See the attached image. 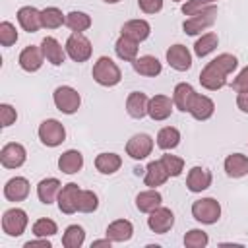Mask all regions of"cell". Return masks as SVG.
<instances>
[{"label": "cell", "instance_id": "cell-1", "mask_svg": "<svg viewBox=\"0 0 248 248\" xmlns=\"http://www.w3.org/2000/svg\"><path fill=\"white\" fill-rule=\"evenodd\" d=\"M238 66V60L232 54H219L217 58H213L211 62H207V66L202 70L200 74V83L209 89V91H217L227 83V76Z\"/></svg>", "mask_w": 248, "mask_h": 248}, {"label": "cell", "instance_id": "cell-2", "mask_svg": "<svg viewBox=\"0 0 248 248\" xmlns=\"http://www.w3.org/2000/svg\"><path fill=\"white\" fill-rule=\"evenodd\" d=\"M122 74H120V68L108 58V56H101L95 66H93V79L99 83V85H105V87H112L120 81Z\"/></svg>", "mask_w": 248, "mask_h": 248}, {"label": "cell", "instance_id": "cell-3", "mask_svg": "<svg viewBox=\"0 0 248 248\" xmlns=\"http://www.w3.org/2000/svg\"><path fill=\"white\" fill-rule=\"evenodd\" d=\"M215 19H217V6L211 4V6L203 8V10H200L198 14H194L190 19H186V21L182 23V29H184V33H188V35H198V33H202L203 29L211 27V25L215 23Z\"/></svg>", "mask_w": 248, "mask_h": 248}, {"label": "cell", "instance_id": "cell-4", "mask_svg": "<svg viewBox=\"0 0 248 248\" xmlns=\"http://www.w3.org/2000/svg\"><path fill=\"white\" fill-rule=\"evenodd\" d=\"M192 215L196 221L200 223H205V225H213L219 221L221 217V205L217 200L213 198H202V200H196L192 203Z\"/></svg>", "mask_w": 248, "mask_h": 248}, {"label": "cell", "instance_id": "cell-5", "mask_svg": "<svg viewBox=\"0 0 248 248\" xmlns=\"http://www.w3.org/2000/svg\"><path fill=\"white\" fill-rule=\"evenodd\" d=\"M79 103H81V97L79 93L70 87V85H60L54 89V105L60 112L64 114H74L78 108H79Z\"/></svg>", "mask_w": 248, "mask_h": 248}, {"label": "cell", "instance_id": "cell-6", "mask_svg": "<svg viewBox=\"0 0 248 248\" xmlns=\"http://www.w3.org/2000/svg\"><path fill=\"white\" fill-rule=\"evenodd\" d=\"M91 43L81 33H72L66 41V52L74 62H85L91 56Z\"/></svg>", "mask_w": 248, "mask_h": 248}, {"label": "cell", "instance_id": "cell-7", "mask_svg": "<svg viewBox=\"0 0 248 248\" xmlns=\"http://www.w3.org/2000/svg\"><path fill=\"white\" fill-rule=\"evenodd\" d=\"M39 138H41V141H43L45 145L56 147V145H60V143L64 141L66 130H64V126H62L58 120L48 118V120L41 122V126H39Z\"/></svg>", "mask_w": 248, "mask_h": 248}, {"label": "cell", "instance_id": "cell-8", "mask_svg": "<svg viewBox=\"0 0 248 248\" xmlns=\"http://www.w3.org/2000/svg\"><path fill=\"white\" fill-rule=\"evenodd\" d=\"M27 227V213L19 207H14V209H8L2 217V229L8 236H19L23 234Z\"/></svg>", "mask_w": 248, "mask_h": 248}, {"label": "cell", "instance_id": "cell-9", "mask_svg": "<svg viewBox=\"0 0 248 248\" xmlns=\"http://www.w3.org/2000/svg\"><path fill=\"white\" fill-rule=\"evenodd\" d=\"M147 225H149V229L153 231V232H157V234H165L172 225H174V215H172V211L169 209V207H155L151 213H149V217H147Z\"/></svg>", "mask_w": 248, "mask_h": 248}, {"label": "cell", "instance_id": "cell-10", "mask_svg": "<svg viewBox=\"0 0 248 248\" xmlns=\"http://www.w3.org/2000/svg\"><path fill=\"white\" fill-rule=\"evenodd\" d=\"M151 149H153V140L147 134H136L126 143V153L136 161L145 159L151 153Z\"/></svg>", "mask_w": 248, "mask_h": 248}, {"label": "cell", "instance_id": "cell-11", "mask_svg": "<svg viewBox=\"0 0 248 248\" xmlns=\"http://www.w3.org/2000/svg\"><path fill=\"white\" fill-rule=\"evenodd\" d=\"M25 147L21 143H16V141H10L2 147L0 151V163L6 167V169H17L25 163Z\"/></svg>", "mask_w": 248, "mask_h": 248}, {"label": "cell", "instance_id": "cell-12", "mask_svg": "<svg viewBox=\"0 0 248 248\" xmlns=\"http://www.w3.org/2000/svg\"><path fill=\"white\" fill-rule=\"evenodd\" d=\"M78 194H79V188L76 182H70L66 186L60 188V194H58V207L62 213L66 215H72L74 211H78Z\"/></svg>", "mask_w": 248, "mask_h": 248}, {"label": "cell", "instance_id": "cell-13", "mask_svg": "<svg viewBox=\"0 0 248 248\" xmlns=\"http://www.w3.org/2000/svg\"><path fill=\"white\" fill-rule=\"evenodd\" d=\"M167 62L178 70V72H186L192 66V54L184 45H172L167 50Z\"/></svg>", "mask_w": 248, "mask_h": 248}, {"label": "cell", "instance_id": "cell-14", "mask_svg": "<svg viewBox=\"0 0 248 248\" xmlns=\"http://www.w3.org/2000/svg\"><path fill=\"white\" fill-rule=\"evenodd\" d=\"M172 105H174V101H170V97H167V95H155V97L149 99L147 114L153 120H165V118L170 116Z\"/></svg>", "mask_w": 248, "mask_h": 248}, {"label": "cell", "instance_id": "cell-15", "mask_svg": "<svg viewBox=\"0 0 248 248\" xmlns=\"http://www.w3.org/2000/svg\"><path fill=\"white\" fill-rule=\"evenodd\" d=\"M213 110H215V103H213L209 97H205V95H198V93L192 97L188 112H190L196 120H207V118H211Z\"/></svg>", "mask_w": 248, "mask_h": 248}, {"label": "cell", "instance_id": "cell-16", "mask_svg": "<svg viewBox=\"0 0 248 248\" xmlns=\"http://www.w3.org/2000/svg\"><path fill=\"white\" fill-rule=\"evenodd\" d=\"M186 186L190 192H203L211 186V172L202 167H192L186 178Z\"/></svg>", "mask_w": 248, "mask_h": 248}, {"label": "cell", "instance_id": "cell-17", "mask_svg": "<svg viewBox=\"0 0 248 248\" xmlns=\"http://www.w3.org/2000/svg\"><path fill=\"white\" fill-rule=\"evenodd\" d=\"M4 196L10 202H23L29 196V182L23 176H16L10 178L4 186Z\"/></svg>", "mask_w": 248, "mask_h": 248}, {"label": "cell", "instance_id": "cell-18", "mask_svg": "<svg viewBox=\"0 0 248 248\" xmlns=\"http://www.w3.org/2000/svg\"><path fill=\"white\" fill-rule=\"evenodd\" d=\"M17 21L23 27V31H27V33H35L39 27H43V23H41V12L37 8H33V6L19 8Z\"/></svg>", "mask_w": 248, "mask_h": 248}, {"label": "cell", "instance_id": "cell-19", "mask_svg": "<svg viewBox=\"0 0 248 248\" xmlns=\"http://www.w3.org/2000/svg\"><path fill=\"white\" fill-rule=\"evenodd\" d=\"M41 50H43L45 58H46L50 64H54V66H60V64L64 62V58H66L64 48L60 46V43H58L54 37H45V39L41 41Z\"/></svg>", "mask_w": 248, "mask_h": 248}, {"label": "cell", "instance_id": "cell-20", "mask_svg": "<svg viewBox=\"0 0 248 248\" xmlns=\"http://www.w3.org/2000/svg\"><path fill=\"white\" fill-rule=\"evenodd\" d=\"M43 50L37 48V46H25L19 54V66L25 70V72H37L41 66H43Z\"/></svg>", "mask_w": 248, "mask_h": 248}, {"label": "cell", "instance_id": "cell-21", "mask_svg": "<svg viewBox=\"0 0 248 248\" xmlns=\"http://www.w3.org/2000/svg\"><path fill=\"white\" fill-rule=\"evenodd\" d=\"M147 105H149V99L141 91H134L126 99V110L132 118H143L147 114Z\"/></svg>", "mask_w": 248, "mask_h": 248}, {"label": "cell", "instance_id": "cell-22", "mask_svg": "<svg viewBox=\"0 0 248 248\" xmlns=\"http://www.w3.org/2000/svg\"><path fill=\"white\" fill-rule=\"evenodd\" d=\"M134 232V227L130 221L126 219H116L107 227V238H110L112 242H124L130 240Z\"/></svg>", "mask_w": 248, "mask_h": 248}, {"label": "cell", "instance_id": "cell-23", "mask_svg": "<svg viewBox=\"0 0 248 248\" xmlns=\"http://www.w3.org/2000/svg\"><path fill=\"white\" fill-rule=\"evenodd\" d=\"M149 33H151V27L145 19H130L122 25V35H126V37H130L138 43L145 41L149 37Z\"/></svg>", "mask_w": 248, "mask_h": 248}, {"label": "cell", "instance_id": "cell-24", "mask_svg": "<svg viewBox=\"0 0 248 248\" xmlns=\"http://www.w3.org/2000/svg\"><path fill=\"white\" fill-rule=\"evenodd\" d=\"M81 167H83V155H81L79 151H76V149L64 151V153L60 155V159H58V169H60L62 172H66V174H74V172H78Z\"/></svg>", "mask_w": 248, "mask_h": 248}, {"label": "cell", "instance_id": "cell-25", "mask_svg": "<svg viewBox=\"0 0 248 248\" xmlns=\"http://www.w3.org/2000/svg\"><path fill=\"white\" fill-rule=\"evenodd\" d=\"M167 178H169V172H167V169L163 167L161 161H151V163L147 165V169H145V178H143V180H145V186L157 188V186L165 184Z\"/></svg>", "mask_w": 248, "mask_h": 248}, {"label": "cell", "instance_id": "cell-26", "mask_svg": "<svg viewBox=\"0 0 248 248\" xmlns=\"http://www.w3.org/2000/svg\"><path fill=\"white\" fill-rule=\"evenodd\" d=\"M60 188H62V184H60L58 178H45V180H41L39 186H37V196H39V200H41L45 205H48V203L54 202V198H58Z\"/></svg>", "mask_w": 248, "mask_h": 248}, {"label": "cell", "instance_id": "cell-27", "mask_svg": "<svg viewBox=\"0 0 248 248\" xmlns=\"http://www.w3.org/2000/svg\"><path fill=\"white\" fill-rule=\"evenodd\" d=\"M225 170L231 178H240L248 174V157L242 153H232L225 159Z\"/></svg>", "mask_w": 248, "mask_h": 248}, {"label": "cell", "instance_id": "cell-28", "mask_svg": "<svg viewBox=\"0 0 248 248\" xmlns=\"http://www.w3.org/2000/svg\"><path fill=\"white\" fill-rule=\"evenodd\" d=\"M132 66H134V70H136L140 76L153 78V76L161 74V62H159L155 56H149V54L136 58V60L132 62Z\"/></svg>", "mask_w": 248, "mask_h": 248}, {"label": "cell", "instance_id": "cell-29", "mask_svg": "<svg viewBox=\"0 0 248 248\" xmlns=\"http://www.w3.org/2000/svg\"><path fill=\"white\" fill-rule=\"evenodd\" d=\"M161 202H163V198H161V194L155 188L145 190V192H140L136 196V207L140 211H143V213H151L155 207L161 205Z\"/></svg>", "mask_w": 248, "mask_h": 248}, {"label": "cell", "instance_id": "cell-30", "mask_svg": "<svg viewBox=\"0 0 248 248\" xmlns=\"http://www.w3.org/2000/svg\"><path fill=\"white\" fill-rule=\"evenodd\" d=\"M114 50H116L118 58L126 60V62H134L138 56V41H134L126 35H120V39L114 45Z\"/></svg>", "mask_w": 248, "mask_h": 248}, {"label": "cell", "instance_id": "cell-31", "mask_svg": "<svg viewBox=\"0 0 248 248\" xmlns=\"http://www.w3.org/2000/svg\"><path fill=\"white\" fill-rule=\"evenodd\" d=\"M194 95H196V91H194V87H192L190 83H178V85L174 87L172 101H174V105H176L178 110L188 112V108H190V101H192Z\"/></svg>", "mask_w": 248, "mask_h": 248}, {"label": "cell", "instance_id": "cell-32", "mask_svg": "<svg viewBox=\"0 0 248 248\" xmlns=\"http://www.w3.org/2000/svg\"><path fill=\"white\" fill-rule=\"evenodd\" d=\"M120 165H122V159H120L116 153H101V155H97V159H95V167H97V170L103 172V174H112V172H116V170L120 169Z\"/></svg>", "mask_w": 248, "mask_h": 248}, {"label": "cell", "instance_id": "cell-33", "mask_svg": "<svg viewBox=\"0 0 248 248\" xmlns=\"http://www.w3.org/2000/svg\"><path fill=\"white\" fill-rule=\"evenodd\" d=\"M180 143V132L172 126H167V128H161L159 134H157V145L161 149H174L176 145Z\"/></svg>", "mask_w": 248, "mask_h": 248}, {"label": "cell", "instance_id": "cell-34", "mask_svg": "<svg viewBox=\"0 0 248 248\" xmlns=\"http://www.w3.org/2000/svg\"><path fill=\"white\" fill-rule=\"evenodd\" d=\"M85 240V232L79 225H70L66 232L62 234V246L64 248H79Z\"/></svg>", "mask_w": 248, "mask_h": 248}, {"label": "cell", "instance_id": "cell-35", "mask_svg": "<svg viewBox=\"0 0 248 248\" xmlns=\"http://www.w3.org/2000/svg\"><path fill=\"white\" fill-rule=\"evenodd\" d=\"M41 23H43V27H46V29H56V27H60L62 23H66V17H64V14H62L58 8L50 6V8H45V10L41 12Z\"/></svg>", "mask_w": 248, "mask_h": 248}, {"label": "cell", "instance_id": "cell-36", "mask_svg": "<svg viewBox=\"0 0 248 248\" xmlns=\"http://www.w3.org/2000/svg\"><path fill=\"white\" fill-rule=\"evenodd\" d=\"M66 25L74 31V33H81L85 29L91 27V17L83 12H70L66 16Z\"/></svg>", "mask_w": 248, "mask_h": 248}, {"label": "cell", "instance_id": "cell-37", "mask_svg": "<svg viewBox=\"0 0 248 248\" xmlns=\"http://www.w3.org/2000/svg\"><path fill=\"white\" fill-rule=\"evenodd\" d=\"M217 43H219V39H217L215 33H205V35H202V37L196 41V45H194V52H196L200 58H202V56H207L209 52L215 50Z\"/></svg>", "mask_w": 248, "mask_h": 248}, {"label": "cell", "instance_id": "cell-38", "mask_svg": "<svg viewBox=\"0 0 248 248\" xmlns=\"http://www.w3.org/2000/svg\"><path fill=\"white\" fill-rule=\"evenodd\" d=\"M99 205V198L91 190H79L78 194V211L81 213H93Z\"/></svg>", "mask_w": 248, "mask_h": 248}, {"label": "cell", "instance_id": "cell-39", "mask_svg": "<svg viewBox=\"0 0 248 248\" xmlns=\"http://www.w3.org/2000/svg\"><path fill=\"white\" fill-rule=\"evenodd\" d=\"M161 163L167 169L169 176H180L182 170H184V159H180L176 155H163L161 157Z\"/></svg>", "mask_w": 248, "mask_h": 248}, {"label": "cell", "instance_id": "cell-40", "mask_svg": "<svg viewBox=\"0 0 248 248\" xmlns=\"http://www.w3.org/2000/svg\"><path fill=\"white\" fill-rule=\"evenodd\" d=\"M207 234L203 232V231H200V229H192V231H188L186 232V236H184V244L188 246V248H203L205 244H207Z\"/></svg>", "mask_w": 248, "mask_h": 248}, {"label": "cell", "instance_id": "cell-41", "mask_svg": "<svg viewBox=\"0 0 248 248\" xmlns=\"http://www.w3.org/2000/svg\"><path fill=\"white\" fill-rule=\"evenodd\" d=\"M33 232H35V236H52L58 232V227L52 219H39L33 225Z\"/></svg>", "mask_w": 248, "mask_h": 248}, {"label": "cell", "instance_id": "cell-42", "mask_svg": "<svg viewBox=\"0 0 248 248\" xmlns=\"http://www.w3.org/2000/svg\"><path fill=\"white\" fill-rule=\"evenodd\" d=\"M17 41V31L10 21H2L0 23V43L4 46H12Z\"/></svg>", "mask_w": 248, "mask_h": 248}, {"label": "cell", "instance_id": "cell-43", "mask_svg": "<svg viewBox=\"0 0 248 248\" xmlns=\"http://www.w3.org/2000/svg\"><path fill=\"white\" fill-rule=\"evenodd\" d=\"M215 2H217V0H188L186 4H182V14L194 16V14H198L200 10H203V8H207V6L215 4Z\"/></svg>", "mask_w": 248, "mask_h": 248}, {"label": "cell", "instance_id": "cell-44", "mask_svg": "<svg viewBox=\"0 0 248 248\" xmlns=\"http://www.w3.org/2000/svg\"><path fill=\"white\" fill-rule=\"evenodd\" d=\"M16 118H17V112H16V108L12 105H6V103L0 105V122H2L4 128L12 126L16 122Z\"/></svg>", "mask_w": 248, "mask_h": 248}, {"label": "cell", "instance_id": "cell-45", "mask_svg": "<svg viewBox=\"0 0 248 248\" xmlns=\"http://www.w3.org/2000/svg\"><path fill=\"white\" fill-rule=\"evenodd\" d=\"M140 10L145 14H157L163 8V0H138Z\"/></svg>", "mask_w": 248, "mask_h": 248}, {"label": "cell", "instance_id": "cell-46", "mask_svg": "<svg viewBox=\"0 0 248 248\" xmlns=\"http://www.w3.org/2000/svg\"><path fill=\"white\" fill-rule=\"evenodd\" d=\"M232 89L234 91H238V93H242V91H248V66L232 79Z\"/></svg>", "mask_w": 248, "mask_h": 248}, {"label": "cell", "instance_id": "cell-47", "mask_svg": "<svg viewBox=\"0 0 248 248\" xmlns=\"http://www.w3.org/2000/svg\"><path fill=\"white\" fill-rule=\"evenodd\" d=\"M236 107H238L242 112H248V91L238 93V97H236Z\"/></svg>", "mask_w": 248, "mask_h": 248}, {"label": "cell", "instance_id": "cell-48", "mask_svg": "<svg viewBox=\"0 0 248 248\" xmlns=\"http://www.w3.org/2000/svg\"><path fill=\"white\" fill-rule=\"evenodd\" d=\"M25 248H50L48 240H29L25 242Z\"/></svg>", "mask_w": 248, "mask_h": 248}, {"label": "cell", "instance_id": "cell-49", "mask_svg": "<svg viewBox=\"0 0 248 248\" xmlns=\"http://www.w3.org/2000/svg\"><path fill=\"white\" fill-rule=\"evenodd\" d=\"M110 238H107V240H95L93 244H91V248H95V246H110Z\"/></svg>", "mask_w": 248, "mask_h": 248}, {"label": "cell", "instance_id": "cell-50", "mask_svg": "<svg viewBox=\"0 0 248 248\" xmlns=\"http://www.w3.org/2000/svg\"><path fill=\"white\" fill-rule=\"evenodd\" d=\"M107 4H116V2H120V0H105Z\"/></svg>", "mask_w": 248, "mask_h": 248}]
</instances>
